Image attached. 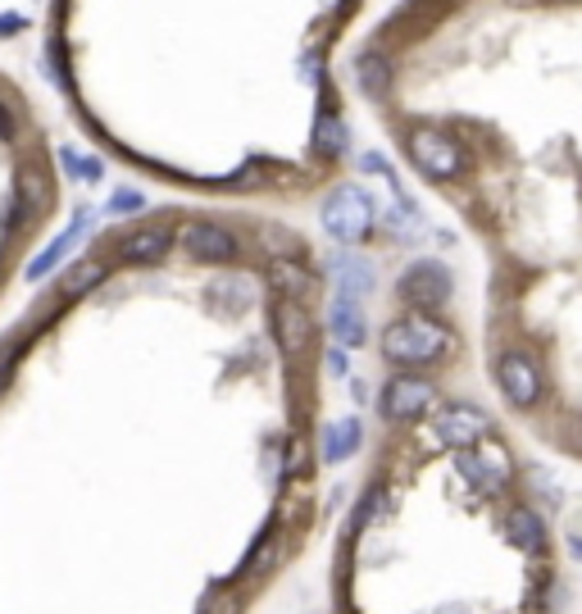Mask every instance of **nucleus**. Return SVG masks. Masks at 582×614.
I'll list each match as a JSON object with an SVG mask.
<instances>
[{"label": "nucleus", "mask_w": 582, "mask_h": 614, "mask_svg": "<svg viewBox=\"0 0 582 614\" xmlns=\"http://www.w3.org/2000/svg\"><path fill=\"white\" fill-rule=\"evenodd\" d=\"M387 383L328 551V614H560L564 560L510 419L423 305L382 333Z\"/></svg>", "instance_id": "nucleus-3"}, {"label": "nucleus", "mask_w": 582, "mask_h": 614, "mask_svg": "<svg viewBox=\"0 0 582 614\" xmlns=\"http://www.w3.org/2000/svg\"><path fill=\"white\" fill-rule=\"evenodd\" d=\"M328 496V278L241 205L119 219L0 333V614H260Z\"/></svg>", "instance_id": "nucleus-1"}, {"label": "nucleus", "mask_w": 582, "mask_h": 614, "mask_svg": "<svg viewBox=\"0 0 582 614\" xmlns=\"http://www.w3.org/2000/svg\"><path fill=\"white\" fill-rule=\"evenodd\" d=\"M492 32L473 0H410L355 78L401 164L482 255V378L510 429L582 469V0L569 32Z\"/></svg>", "instance_id": "nucleus-2"}]
</instances>
